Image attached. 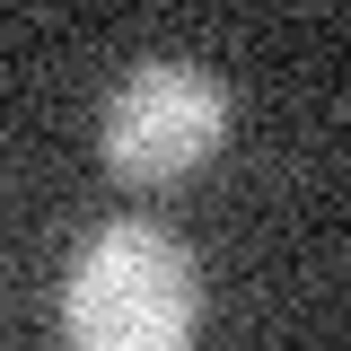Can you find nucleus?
Wrapping results in <instances>:
<instances>
[{"label": "nucleus", "mask_w": 351, "mask_h": 351, "mask_svg": "<svg viewBox=\"0 0 351 351\" xmlns=\"http://www.w3.org/2000/svg\"><path fill=\"white\" fill-rule=\"evenodd\" d=\"M219 141H228V80L202 71V62H132L123 88L106 97V123H97V158L106 176H123L141 193H158L176 176L211 167Z\"/></svg>", "instance_id": "f03ea898"}, {"label": "nucleus", "mask_w": 351, "mask_h": 351, "mask_svg": "<svg viewBox=\"0 0 351 351\" xmlns=\"http://www.w3.org/2000/svg\"><path fill=\"white\" fill-rule=\"evenodd\" d=\"M193 325H202V272L176 228L106 219L71 255L62 281L71 351H193Z\"/></svg>", "instance_id": "f257e3e1"}]
</instances>
